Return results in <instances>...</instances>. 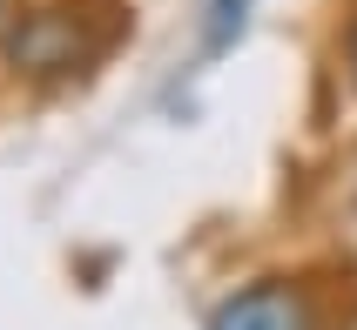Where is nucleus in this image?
<instances>
[{
  "label": "nucleus",
  "instance_id": "f257e3e1",
  "mask_svg": "<svg viewBox=\"0 0 357 330\" xmlns=\"http://www.w3.org/2000/svg\"><path fill=\"white\" fill-rule=\"evenodd\" d=\"M209 330H317V317H310L303 290L270 276V283H250V290L222 297L209 310Z\"/></svg>",
  "mask_w": 357,
  "mask_h": 330
},
{
  "label": "nucleus",
  "instance_id": "7ed1b4c3",
  "mask_svg": "<svg viewBox=\"0 0 357 330\" xmlns=\"http://www.w3.org/2000/svg\"><path fill=\"white\" fill-rule=\"evenodd\" d=\"M243 20H250V0H209V27H202V54H222V47H236Z\"/></svg>",
  "mask_w": 357,
  "mask_h": 330
},
{
  "label": "nucleus",
  "instance_id": "20e7f679",
  "mask_svg": "<svg viewBox=\"0 0 357 330\" xmlns=\"http://www.w3.org/2000/svg\"><path fill=\"white\" fill-rule=\"evenodd\" d=\"M351 47H357V40H351Z\"/></svg>",
  "mask_w": 357,
  "mask_h": 330
},
{
  "label": "nucleus",
  "instance_id": "f03ea898",
  "mask_svg": "<svg viewBox=\"0 0 357 330\" xmlns=\"http://www.w3.org/2000/svg\"><path fill=\"white\" fill-rule=\"evenodd\" d=\"M14 61L20 68H68L75 61V27L61 14H40L27 27H14Z\"/></svg>",
  "mask_w": 357,
  "mask_h": 330
}]
</instances>
